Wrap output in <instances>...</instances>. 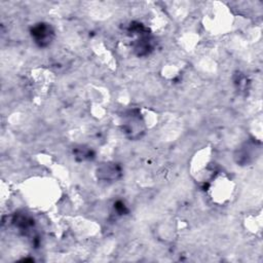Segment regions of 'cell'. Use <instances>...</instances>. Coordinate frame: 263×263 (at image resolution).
<instances>
[{
	"label": "cell",
	"mask_w": 263,
	"mask_h": 263,
	"mask_svg": "<svg viewBox=\"0 0 263 263\" xmlns=\"http://www.w3.org/2000/svg\"><path fill=\"white\" fill-rule=\"evenodd\" d=\"M32 36L35 39V42L40 45H45L50 42L52 37V30L47 24H38L32 29Z\"/></svg>",
	"instance_id": "obj_1"
}]
</instances>
